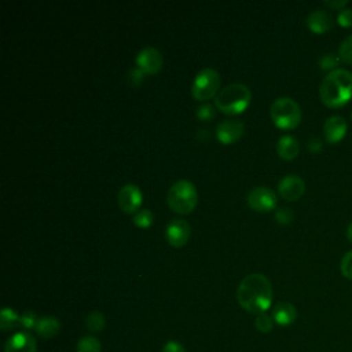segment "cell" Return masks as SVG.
<instances>
[{"label":"cell","instance_id":"1","mask_svg":"<svg viewBox=\"0 0 352 352\" xmlns=\"http://www.w3.org/2000/svg\"><path fill=\"white\" fill-rule=\"evenodd\" d=\"M236 298L239 305L249 314H263L271 307L272 302L271 282L263 274H249L239 282Z\"/></svg>","mask_w":352,"mask_h":352},{"label":"cell","instance_id":"2","mask_svg":"<svg viewBox=\"0 0 352 352\" xmlns=\"http://www.w3.org/2000/svg\"><path fill=\"white\" fill-rule=\"evenodd\" d=\"M319 95L327 107L337 109L344 106L352 99V73L345 69L327 73L319 87Z\"/></svg>","mask_w":352,"mask_h":352},{"label":"cell","instance_id":"3","mask_svg":"<svg viewBox=\"0 0 352 352\" xmlns=\"http://www.w3.org/2000/svg\"><path fill=\"white\" fill-rule=\"evenodd\" d=\"M252 92L248 85L241 82L230 84L219 91L214 98V107L224 114L235 116L243 113L250 104Z\"/></svg>","mask_w":352,"mask_h":352},{"label":"cell","instance_id":"4","mask_svg":"<svg viewBox=\"0 0 352 352\" xmlns=\"http://www.w3.org/2000/svg\"><path fill=\"white\" fill-rule=\"evenodd\" d=\"M166 202L173 212L179 214H188L198 204V191L191 182L184 179L177 180L168 190Z\"/></svg>","mask_w":352,"mask_h":352},{"label":"cell","instance_id":"5","mask_svg":"<svg viewBox=\"0 0 352 352\" xmlns=\"http://www.w3.org/2000/svg\"><path fill=\"white\" fill-rule=\"evenodd\" d=\"M270 116L278 128L293 129L301 121V109L294 99L282 96L271 103Z\"/></svg>","mask_w":352,"mask_h":352},{"label":"cell","instance_id":"6","mask_svg":"<svg viewBox=\"0 0 352 352\" xmlns=\"http://www.w3.org/2000/svg\"><path fill=\"white\" fill-rule=\"evenodd\" d=\"M220 87V76L212 67L199 70L191 84V95L197 100H209L216 98Z\"/></svg>","mask_w":352,"mask_h":352},{"label":"cell","instance_id":"7","mask_svg":"<svg viewBox=\"0 0 352 352\" xmlns=\"http://www.w3.org/2000/svg\"><path fill=\"white\" fill-rule=\"evenodd\" d=\"M276 202L275 192L264 186H257L248 194V205L257 212H270L275 209Z\"/></svg>","mask_w":352,"mask_h":352},{"label":"cell","instance_id":"8","mask_svg":"<svg viewBox=\"0 0 352 352\" xmlns=\"http://www.w3.org/2000/svg\"><path fill=\"white\" fill-rule=\"evenodd\" d=\"M117 204L124 213H128V214L136 213L142 205L140 188L133 183H128L122 186L117 194Z\"/></svg>","mask_w":352,"mask_h":352},{"label":"cell","instance_id":"9","mask_svg":"<svg viewBox=\"0 0 352 352\" xmlns=\"http://www.w3.org/2000/svg\"><path fill=\"white\" fill-rule=\"evenodd\" d=\"M191 235L190 224L183 219H173L168 223L165 228V238L168 243L173 248L184 246Z\"/></svg>","mask_w":352,"mask_h":352},{"label":"cell","instance_id":"10","mask_svg":"<svg viewBox=\"0 0 352 352\" xmlns=\"http://www.w3.org/2000/svg\"><path fill=\"white\" fill-rule=\"evenodd\" d=\"M164 63L162 54L154 47H146L136 55V65L144 74H155Z\"/></svg>","mask_w":352,"mask_h":352},{"label":"cell","instance_id":"11","mask_svg":"<svg viewBox=\"0 0 352 352\" xmlns=\"http://www.w3.org/2000/svg\"><path fill=\"white\" fill-rule=\"evenodd\" d=\"M305 191L304 180L297 175H286L278 183V192L286 201H297Z\"/></svg>","mask_w":352,"mask_h":352},{"label":"cell","instance_id":"12","mask_svg":"<svg viewBox=\"0 0 352 352\" xmlns=\"http://www.w3.org/2000/svg\"><path fill=\"white\" fill-rule=\"evenodd\" d=\"M245 126L236 120H224L216 126V136L223 144H232L243 135Z\"/></svg>","mask_w":352,"mask_h":352},{"label":"cell","instance_id":"13","mask_svg":"<svg viewBox=\"0 0 352 352\" xmlns=\"http://www.w3.org/2000/svg\"><path fill=\"white\" fill-rule=\"evenodd\" d=\"M346 129H348V125L344 117L331 116L324 121V125H323L324 140L330 144H336L344 139V136L346 135Z\"/></svg>","mask_w":352,"mask_h":352},{"label":"cell","instance_id":"14","mask_svg":"<svg viewBox=\"0 0 352 352\" xmlns=\"http://www.w3.org/2000/svg\"><path fill=\"white\" fill-rule=\"evenodd\" d=\"M333 16L330 15L329 11L322 10V8H316L314 11H311L307 16V26L312 33L316 34H323L327 33L331 28H333Z\"/></svg>","mask_w":352,"mask_h":352},{"label":"cell","instance_id":"15","mask_svg":"<svg viewBox=\"0 0 352 352\" xmlns=\"http://www.w3.org/2000/svg\"><path fill=\"white\" fill-rule=\"evenodd\" d=\"M4 352H36V338L28 331H18L7 340Z\"/></svg>","mask_w":352,"mask_h":352},{"label":"cell","instance_id":"16","mask_svg":"<svg viewBox=\"0 0 352 352\" xmlns=\"http://www.w3.org/2000/svg\"><path fill=\"white\" fill-rule=\"evenodd\" d=\"M297 318V309L292 302L287 301H280L275 304L272 309V319L276 324L285 327L290 326Z\"/></svg>","mask_w":352,"mask_h":352},{"label":"cell","instance_id":"17","mask_svg":"<svg viewBox=\"0 0 352 352\" xmlns=\"http://www.w3.org/2000/svg\"><path fill=\"white\" fill-rule=\"evenodd\" d=\"M300 144L294 136L283 135L276 143V153L285 161H292L298 155Z\"/></svg>","mask_w":352,"mask_h":352},{"label":"cell","instance_id":"18","mask_svg":"<svg viewBox=\"0 0 352 352\" xmlns=\"http://www.w3.org/2000/svg\"><path fill=\"white\" fill-rule=\"evenodd\" d=\"M34 330L43 338H52L58 336L60 330V322L54 316H43L38 319Z\"/></svg>","mask_w":352,"mask_h":352},{"label":"cell","instance_id":"19","mask_svg":"<svg viewBox=\"0 0 352 352\" xmlns=\"http://www.w3.org/2000/svg\"><path fill=\"white\" fill-rule=\"evenodd\" d=\"M21 316L11 308H3L0 314V329L3 331H8L19 326Z\"/></svg>","mask_w":352,"mask_h":352},{"label":"cell","instance_id":"20","mask_svg":"<svg viewBox=\"0 0 352 352\" xmlns=\"http://www.w3.org/2000/svg\"><path fill=\"white\" fill-rule=\"evenodd\" d=\"M104 324H106V318L99 311H92L85 316V326L92 333L102 331L104 329Z\"/></svg>","mask_w":352,"mask_h":352},{"label":"cell","instance_id":"21","mask_svg":"<svg viewBox=\"0 0 352 352\" xmlns=\"http://www.w3.org/2000/svg\"><path fill=\"white\" fill-rule=\"evenodd\" d=\"M77 352H100V341L94 336H84L78 340Z\"/></svg>","mask_w":352,"mask_h":352},{"label":"cell","instance_id":"22","mask_svg":"<svg viewBox=\"0 0 352 352\" xmlns=\"http://www.w3.org/2000/svg\"><path fill=\"white\" fill-rule=\"evenodd\" d=\"M341 58L333 52H327V54H323L320 58H319V66L322 70H329L330 72H334L337 69H340V63H341Z\"/></svg>","mask_w":352,"mask_h":352},{"label":"cell","instance_id":"23","mask_svg":"<svg viewBox=\"0 0 352 352\" xmlns=\"http://www.w3.org/2000/svg\"><path fill=\"white\" fill-rule=\"evenodd\" d=\"M338 56L342 62L352 65V34L346 36L338 48Z\"/></svg>","mask_w":352,"mask_h":352},{"label":"cell","instance_id":"24","mask_svg":"<svg viewBox=\"0 0 352 352\" xmlns=\"http://www.w3.org/2000/svg\"><path fill=\"white\" fill-rule=\"evenodd\" d=\"M153 223V213L148 209H140L133 216V224L139 228H147Z\"/></svg>","mask_w":352,"mask_h":352},{"label":"cell","instance_id":"25","mask_svg":"<svg viewBox=\"0 0 352 352\" xmlns=\"http://www.w3.org/2000/svg\"><path fill=\"white\" fill-rule=\"evenodd\" d=\"M254 326H256V329H257L258 331H261V333H268V331H271L272 327H274V319H272L270 315H267L265 312L258 314V315L256 316Z\"/></svg>","mask_w":352,"mask_h":352},{"label":"cell","instance_id":"26","mask_svg":"<svg viewBox=\"0 0 352 352\" xmlns=\"http://www.w3.org/2000/svg\"><path fill=\"white\" fill-rule=\"evenodd\" d=\"M37 322H38V318H37V315L33 311H25L21 315L19 326H22L26 330H30V329H36Z\"/></svg>","mask_w":352,"mask_h":352},{"label":"cell","instance_id":"27","mask_svg":"<svg viewBox=\"0 0 352 352\" xmlns=\"http://www.w3.org/2000/svg\"><path fill=\"white\" fill-rule=\"evenodd\" d=\"M293 217H294V213H293V210L290 208L282 206V208L275 210V220L279 224H289V223H292Z\"/></svg>","mask_w":352,"mask_h":352},{"label":"cell","instance_id":"28","mask_svg":"<svg viewBox=\"0 0 352 352\" xmlns=\"http://www.w3.org/2000/svg\"><path fill=\"white\" fill-rule=\"evenodd\" d=\"M340 270H341V274L351 279L352 280V250H349L348 253L344 254V257L341 258V263H340Z\"/></svg>","mask_w":352,"mask_h":352},{"label":"cell","instance_id":"29","mask_svg":"<svg viewBox=\"0 0 352 352\" xmlns=\"http://www.w3.org/2000/svg\"><path fill=\"white\" fill-rule=\"evenodd\" d=\"M216 114V110H214V106H212L210 103H206V104H202L197 109V117L199 120H212Z\"/></svg>","mask_w":352,"mask_h":352},{"label":"cell","instance_id":"30","mask_svg":"<svg viewBox=\"0 0 352 352\" xmlns=\"http://www.w3.org/2000/svg\"><path fill=\"white\" fill-rule=\"evenodd\" d=\"M337 22L342 28H351L352 26V10L351 8H344V10L338 11Z\"/></svg>","mask_w":352,"mask_h":352},{"label":"cell","instance_id":"31","mask_svg":"<svg viewBox=\"0 0 352 352\" xmlns=\"http://www.w3.org/2000/svg\"><path fill=\"white\" fill-rule=\"evenodd\" d=\"M161 352H186L184 346L179 342V341H168L164 346Z\"/></svg>","mask_w":352,"mask_h":352},{"label":"cell","instance_id":"32","mask_svg":"<svg viewBox=\"0 0 352 352\" xmlns=\"http://www.w3.org/2000/svg\"><path fill=\"white\" fill-rule=\"evenodd\" d=\"M307 147H308V150H309L311 153H314V154L319 153V151L322 150V147H323L322 139H320V138H318V136L311 138V139L308 140V143H307Z\"/></svg>","mask_w":352,"mask_h":352},{"label":"cell","instance_id":"33","mask_svg":"<svg viewBox=\"0 0 352 352\" xmlns=\"http://www.w3.org/2000/svg\"><path fill=\"white\" fill-rule=\"evenodd\" d=\"M143 78H144V73L139 67L132 69L129 72V81L132 85H139L143 81Z\"/></svg>","mask_w":352,"mask_h":352},{"label":"cell","instance_id":"34","mask_svg":"<svg viewBox=\"0 0 352 352\" xmlns=\"http://www.w3.org/2000/svg\"><path fill=\"white\" fill-rule=\"evenodd\" d=\"M323 4H324L326 7L333 8V10H338V11H341V10L346 8L348 1H346V0H326V1H323Z\"/></svg>","mask_w":352,"mask_h":352},{"label":"cell","instance_id":"35","mask_svg":"<svg viewBox=\"0 0 352 352\" xmlns=\"http://www.w3.org/2000/svg\"><path fill=\"white\" fill-rule=\"evenodd\" d=\"M346 238L349 239V242H352V223H349V226L346 227Z\"/></svg>","mask_w":352,"mask_h":352}]
</instances>
